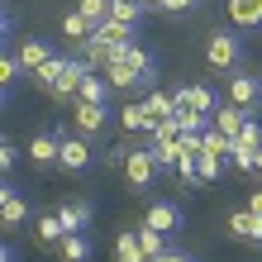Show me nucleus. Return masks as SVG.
<instances>
[{
	"label": "nucleus",
	"instance_id": "5701e85b",
	"mask_svg": "<svg viewBox=\"0 0 262 262\" xmlns=\"http://www.w3.org/2000/svg\"><path fill=\"white\" fill-rule=\"evenodd\" d=\"M115 262H148L138 234H119V238H115Z\"/></svg>",
	"mask_w": 262,
	"mask_h": 262
},
{
	"label": "nucleus",
	"instance_id": "b1692460",
	"mask_svg": "<svg viewBox=\"0 0 262 262\" xmlns=\"http://www.w3.org/2000/svg\"><path fill=\"white\" fill-rule=\"evenodd\" d=\"M138 243H143L148 262H158V257L167 253V234H162V229H152V224H143V229H138Z\"/></svg>",
	"mask_w": 262,
	"mask_h": 262
},
{
	"label": "nucleus",
	"instance_id": "a878e982",
	"mask_svg": "<svg viewBox=\"0 0 262 262\" xmlns=\"http://www.w3.org/2000/svg\"><path fill=\"white\" fill-rule=\"evenodd\" d=\"M195 172H200V181H220L224 177V158L220 152H195Z\"/></svg>",
	"mask_w": 262,
	"mask_h": 262
},
{
	"label": "nucleus",
	"instance_id": "2f4dec72",
	"mask_svg": "<svg viewBox=\"0 0 262 262\" xmlns=\"http://www.w3.org/2000/svg\"><path fill=\"white\" fill-rule=\"evenodd\" d=\"M14 162H19V152H14V143H0V167H5V172H10Z\"/></svg>",
	"mask_w": 262,
	"mask_h": 262
},
{
	"label": "nucleus",
	"instance_id": "412c9836",
	"mask_svg": "<svg viewBox=\"0 0 262 262\" xmlns=\"http://www.w3.org/2000/svg\"><path fill=\"white\" fill-rule=\"evenodd\" d=\"M62 34H67L72 43H86L91 34H96V24H91L81 10H67V14H62Z\"/></svg>",
	"mask_w": 262,
	"mask_h": 262
},
{
	"label": "nucleus",
	"instance_id": "dca6fc26",
	"mask_svg": "<svg viewBox=\"0 0 262 262\" xmlns=\"http://www.w3.org/2000/svg\"><path fill=\"white\" fill-rule=\"evenodd\" d=\"M110 81H105V72H86L81 86H76V100H96V105H110Z\"/></svg>",
	"mask_w": 262,
	"mask_h": 262
},
{
	"label": "nucleus",
	"instance_id": "f257e3e1",
	"mask_svg": "<svg viewBox=\"0 0 262 262\" xmlns=\"http://www.w3.org/2000/svg\"><path fill=\"white\" fill-rule=\"evenodd\" d=\"M205 57H210V67H220V72H243V38L234 29H220V34H210Z\"/></svg>",
	"mask_w": 262,
	"mask_h": 262
},
{
	"label": "nucleus",
	"instance_id": "f3484780",
	"mask_svg": "<svg viewBox=\"0 0 262 262\" xmlns=\"http://www.w3.org/2000/svg\"><path fill=\"white\" fill-rule=\"evenodd\" d=\"M243 119H248V110H238V105L229 100V105H220V110L210 115V124L220 129V134H229V138H238V129H243Z\"/></svg>",
	"mask_w": 262,
	"mask_h": 262
},
{
	"label": "nucleus",
	"instance_id": "9b49d317",
	"mask_svg": "<svg viewBox=\"0 0 262 262\" xmlns=\"http://www.w3.org/2000/svg\"><path fill=\"white\" fill-rule=\"evenodd\" d=\"M14 57H19V67H24L29 76H34V72H38V67H43V62L53 57V53H48V43H43V38H34V34H29V38H19Z\"/></svg>",
	"mask_w": 262,
	"mask_h": 262
},
{
	"label": "nucleus",
	"instance_id": "423d86ee",
	"mask_svg": "<svg viewBox=\"0 0 262 262\" xmlns=\"http://www.w3.org/2000/svg\"><path fill=\"white\" fill-rule=\"evenodd\" d=\"M57 220H62L67 234H81V229H91V220H96V205H91V200H62V205H57Z\"/></svg>",
	"mask_w": 262,
	"mask_h": 262
},
{
	"label": "nucleus",
	"instance_id": "9d476101",
	"mask_svg": "<svg viewBox=\"0 0 262 262\" xmlns=\"http://www.w3.org/2000/svg\"><path fill=\"white\" fill-rule=\"evenodd\" d=\"M143 224L162 229V234H177V229H181V205H172V200H152V205H148V220H143Z\"/></svg>",
	"mask_w": 262,
	"mask_h": 262
},
{
	"label": "nucleus",
	"instance_id": "39448f33",
	"mask_svg": "<svg viewBox=\"0 0 262 262\" xmlns=\"http://www.w3.org/2000/svg\"><path fill=\"white\" fill-rule=\"evenodd\" d=\"M229 100L238 105V110H257V100H262V76L253 72H238V76H229Z\"/></svg>",
	"mask_w": 262,
	"mask_h": 262
},
{
	"label": "nucleus",
	"instance_id": "6e6552de",
	"mask_svg": "<svg viewBox=\"0 0 262 262\" xmlns=\"http://www.w3.org/2000/svg\"><path fill=\"white\" fill-rule=\"evenodd\" d=\"M148 148H152V158H158L162 172H177V162H181V134H152Z\"/></svg>",
	"mask_w": 262,
	"mask_h": 262
},
{
	"label": "nucleus",
	"instance_id": "c756f323",
	"mask_svg": "<svg viewBox=\"0 0 262 262\" xmlns=\"http://www.w3.org/2000/svg\"><path fill=\"white\" fill-rule=\"evenodd\" d=\"M76 10H81L91 24H105V19H110V0H76Z\"/></svg>",
	"mask_w": 262,
	"mask_h": 262
},
{
	"label": "nucleus",
	"instance_id": "4be33fe9",
	"mask_svg": "<svg viewBox=\"0 0 262 262\" xmlns=\"http://www.w3.org/2000/svg\"><path fill=\"white\" fill-rule=\"evenodd\" d=\"M143 105H148L152 119H172V115H177V96H172V91H148Z\"/></svg>",
	"mask_w": 262,
	"mask_h": 262
},
{
	"label": "nucleus",
	"instance_id": "4468645a",
	"mask_svg": "<svg viewBox=\"0 0 262 262\" xmlns=\"http://www.w3.org/2000/svg\"><path fill=\"white\" fill-rule=\"evenodd\" d=\"M57 152H62V134H38L34 143H29V162L34 167H53Z\"/></svg>",
	"mask_w": 262,
	"mask_h": 262
},
{
	"label": "nucleus",
	"instance_id": "7c9ffc66",
	"mask_svg": "<svg viewBox=\"0 0 262 262\" xmlns=\"http://www.w3.org/2000/svg\"><path fill=\"white\" fill-rule=\"evenodd\" d=\"M19 72H24V67H19V57H14V53H10V57H0V86H5V96L14 91V81H19Z\"/></svg>",
	"mask_w": 262,
	"mask_h": 262
},
{
	"label": "nucleus",
	"instance_id": "e433bc0d",
	"mask_svg": "<svg viewBox=\"0 0 262 262\" xmlns=\"http://www.w3.org/2000/svg\"><path fill=\"white\" fill-rule=\"evenodd\" d=\"M253 177H262V148H257V162H253Z\"/></svg>",
	"mask_w": 262,
	"mask_h": 262
},
{
	"label": "nucleus",
	"instance_id": "6ab92c4d",
	"mask_svg": "<svg viewBox=\"0 0 262 262\" xmlns=\"http://www.w3.org/2000/svg\"><path fill=\"white\" fill-rule=\"evenodd\" d=\"M57 257H62V262H91V238H86V229H81V234H67L62 243H57Z\"/></svg>",
	"mask_w": 262,
	"mask_h": 262
},
{
	"label": "nucleus",
	"instance_id": "1a4fd4ad",
	"mask_svg": "<svg viewBox=\"0 0 262 262\" xmlns=\"http://www.w3.org/2000/svg\"><path fill=\"white\" fill-rule=\"evenodd\" d=\"M229 234L243 238V243H262V214H257V210H248V205L234 210V214H229Z\"/></svg>",
	"mask_w": 262,
	"mask_h": 262
},
{
	"label": "nucleus",
	"instance_id": "c85d7f7f",
	"mask_svg": "<svg viewBox=\"0 0 262 262\" xmlns=\"http://www.w3.org/2000/svg\"><path fill=\"white\" fill-rule=\"evenodd\" d=\"M234 148H262V124L248 115L243 119V129H238V138H234Z\"/></svg>",
	"mask_w": 262,
	"mask_h": 262
},
{
	"label": "nucleus",
	"instance_id": "f704fd0d",
	"mask_svg": "<svg viewBox=\"0 0 262 262\" xmlns=\"http://www.w3.org/2000/svg\"><path fill=\"white\" fill-rule=\"evenodd\" d=\"M248 210H257V214H262V186H253V191H248Z\"/></svg>",
	"mask_w": 262,
	"mask_h": 262
},
{
	"label": "nucleus",
	"instance_id": "393cba45",
	"mask_svg": "<svg viewBox=\"0 0 262 262\" xmlns=\"http://www.w3.org/2000/svg\"><path fill=\"white\" fill-rule=\"evenodd\" d=\"M115 62H129V67H138V72H152V53L138 48V43H124V48H115Z\"/></svg>",
	"mask_w": 262,
	"mask_h": 262
},
{
	"label": "nucleus",
	"instance_id": "f03ea898",
	"mask_svg": "<svg viewBox=\"0 0 262 262\" xmlns=\"http://www.w3.org/2000/svg\"><path fill=\"white\" fill-rule=\"evenodd\" d=\"M158 158H152V148L143 143V148H129V158H124V177H129V186L134 191H148L152 181H158Z\"/></svg>",
	"mask_w": 262,
	"mask_h": 262
},
{
	"label": "nucleus",
	"instance_id": "c9c22d12",
	"mask_svg": "<svg viewBox=\"0 0 262 262\" xmlns=\"http://www.w3.org/2000/svg\"><path fill=\"white\" fill-rule=\"evenodd\" d=\"M138 5H143V10H162V0H138Z\"/></svg>",
	"mask_w": 262,
	"mask_h": 262
},
{
	"label": "nucleus",
	"instance_id": "f8f14e48",
	"mask_svg": "<svg viewBox=\"0 0 262 262\" xmlns=\"http://www.w3.org/2000/svg\"><path fill=\"white\" fill-rule=\"evenodd\" d=\"M119 129H124V134H152V129H158V119L148 115L143 100H134V105H124V110H119Z\"/></svg>",
	"mask_w": 262,
	"mask_h": 262
},
{
	"label": "nucleus",
	"instance_id": "ddd939ff",
	"mask_svg": "<svg viewBox=\"0 0 262 262\" xmlns=\"http://www.w3.org/2000/svg\"><path fill=\"white\" fill-rule=\"evenodd\" d=\"M0 220H5V229H19V224L29 220V200L14 191V186L0 191Z\"/></svg>",
	"mask_w": 262,
	"mask_h": 262
},
{
	"label": "nucleus",
	"instance_id": "473e14b6",
	"mask_svg": "<svg viewBox=\"0 0 262 262\" xmlns=\"http://www.w3.org/2000/svg\"><path fill=\"white\" fill-rule=\"evenodd\" d=\"M191 5H195V0H162V10H167V14H186Z\"/></svg>",
	"mask_w": 262,
	"mask_h": 262
},
{
	"label": "nucleus",
	"instance_id": "2eb2a0df",
	"mask_svg": "<svg viewBox=\"0 0 262 262\" xmlns=\"http://www.w3.org/2000/svg\"><path fill=\"white\" fill-rule=\"evenodd\" d=\"M34 238L43 243V248H57V243L67 238V229H62V220H57V210H43L38 220H34Z\"/></svg>",
	"mask_w": 262,
	"mask_h": 262
},
{
	"label": "nucleus",
	"instance_id": "aec40b11",
	"mask_svg": "<svg viewBox=\"0 0 262 262\" xmlns=\"http://www.w3.org/2000/svg\"><path fill=\"white\" fill-rule=\"evenodd\" d=\"M67 62H72V57H48V62H43L38 72H34V86H43V91H57V81H62V72H67Z\"/></svg>",
	"mask_w": 262,
	"mask_h": 262
},
{
	"label": "nucleus",
	"instance_id": "a211bd4d",
	"mask_svg": "<svg viewBox=\"0 0 262 262\" xmlns=\"http://www.w3.org/2000/svg\"><path fill=\"white\" fill-rule=\"evenodd\" d=\"M229 19L238 29H262V0H229Z\"/></svg>",
	"mask_w": 262,
	"mask_h": 262
},
{
	"label": "nucleus",
	"instance_id": "cd10ccee",
	"mask_svg": "<svg viewBox=\"0 0 262 262\" xmlns=\"http://www.w3.org/2000/svg\"><path fill=\"white\" fill-rule=\"evenodd\" d=\"M172 119H177V129H181V134H200V129L210 124V115H200V110H186V105H177V115H172Z\"/></svg>",
	"mask_w": 262,
	"mask_h": 262
},
{
	"label": "nucleus",
	"instance_id": "bb28decb",
	"mask_svg": "<svg viewBox=\"0 0 262 262\" xmlns=\"http://www.w3.org/2000/svg\"><path fill=\"white\" fill-rule=\"evenodd\" d=\"M143 5H138V0H110V19H119V24H138L143 19Z\"/></svg>",
	"mask_w": 262,
	"mask_h": 262
},
{
	"label": "nucleus",
	"instance_id": "72a5a7b5",
	"mask_svg": "<svg viewBox=\"0 0 262 262\" xmlns=\"http://www.w3.org/2000/svg\"><path fill=\"white\" fill-rule=\"evenodd\" d=\"M158 262H195V257H191V253H181V248H167Z\"/></svg>",
	"mask_w": 262,
	"mask_h": 262
},
{
	"label": "nucleus",
	"instance_id": "20e7f679",
	"mask_svg": "<svg viewBox=\"0 0 262 262\" xmlns=\"http://www.w3.org/2000/svg\"><path fill=\"white\" fill-rule=\"evenodd\" d=\"M110 105H96V100H72V119L81 134H105V124H110Z\"/></svg>",
	"mask_w": 262,
	"mask_h": 262
},
{
	"label": "nucleus",
	"instance_id": "7ed1b4c3",
	"mask_svg": "<svg viewBox=\"0 0 262 262\" xmlns=\"http://www.w3.org/2000/svg\"><path fill=\"white\" fill-rule=\"evenodd\" d=\"M91 162H96L91 143H86L81 134H67V129H62V152H57V167L72 172V177H81V172H91Z\"/></svg>",
	"mask_w": 262,
	"mask_h": 262
},
{
	"label": "nucleus",
	"instance_id": "0eeeda50",
	"mask_svg": "<svg viewBox=\"0 0 262 262\" xmlns=\"http://www.w3.org/2000/svg\"><path fill=\"white\" fill-rule=\"evenodd\" d=\"M172 96H177V105H186V110H200V115H214V110H220V96H214L205 81L181 86V91H172Z\"/></svg>",
	"mask_w": 262,
	"mask_h": 262
}]
</instances>
